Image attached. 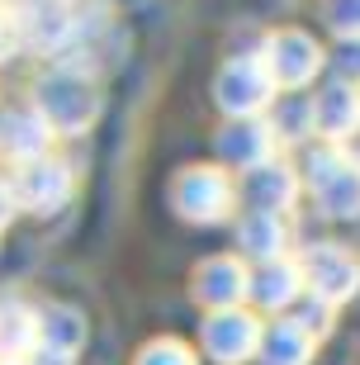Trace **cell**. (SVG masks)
<instances>
[{"label":"cell","instance_id":"8992f818","mask_svg":"<svg viewBox=\"0 0 360 365\" xmlns=\"http://www.w3.org/2000/svg\"><path fill=\"white\" fill-rule=\"evenodd\" d=\"M299 280H304V275L294 271V266H270V271L261 275V284H256V289H261V299H266L270 309H280V304H289V299H294Z\"/></svg>","mask_w":360,"mask_h":365},{"label":"cell","instance_id":"ba28073f","mask_svg":"<svg viewBox=\"0 0 360 365\" xmlns=\"http://www.w3.org/2000/svg\"><path fill=\"white\" fill-rule=\"evenodd\" d=\"M143 365H195L180 346H171V341H161V346H152V351L143 356Z\"/></svg>","mask_w":360,"mask_h":365},{"label":"cell","instance_id":"52a82bcc","mask_svg":"<svg viewBox=\"0 0 360 365\" xmlns=\"http://www.w3.org/2000/svg\"><path fill=\"white\" fill-rule=\"evenodd\" d=\"M242 242L252 247V252H261V257H275V252L284 247V232H280L275 218H252L247 232H242Z\"/></svg>","mask_w":360,"mask_h":365},{"label":"cell","instance_id":"5b68a950","mask_svg":"<svg viewBox=\"0 0 360 365\" xmlns=\"http://www.w3.org/2000/svg\"><path fill=\"white\" fill-rule=\"evenodd\" d=\"M356 119H360V105H356V95H346V91H332L327 100H322V109H318V123L332 138L351 133V128H356Z\"/></svg>","mask_w":360,"mask_h":365},{"label":"cell","instance_id":"9c48e42d","mask_svg":"<svg viewBox=\"0 0 360 365\" xmlns=\"http://www.w3.org/2000/svg\"><path fill=\"white\" fill-rule=\"evenodd\" d=\"M356 162H360V143H356Z\"/></svg>","mask_w":360,"mask_h":365},{"label":"cell","instance_id":"6da1fadb","mask_svg":"<svg viewBox=\"0 0 360 365\" xmlns=\"http://www.w3.org/2000/svg\"><path fill=\"white\" fill-rule=\"evenodd\" d=\"M304 275H308V284H313L318 299H346L360 284V266L341 252V247H318V252H308Z\"/></svg>","mask_w":360,"mask_h":365},{"label":"cell","instance_id":"277c9868","mask_svg":"<svg viewBox=\"0 0 360 365\" xmlns=\"http://www.w3.org/2000/svg\"><path fill=\"white\" fill-rule=\"evenodd\" d=\"M304 332H308L304 323H280L266 337V361L270 365H304L308 356H313V341H308Z\"/></svg>","mask_w":360,"mask_h":365},{"label":"cell","instance_id":"7a4b0ae2","mask_svg":"<svg viewBox=\"0 0 360 365\" xmlns=\"http://www.w3.org/2000/svg\"><path fill=\"white\" fill-rule=\"evenodd\" d=\"M313 185H318V204L327 214H356L360 209V176L351 166H341V157H318V171H313Z\"/></svg>","mask_w":360,"mask_h":365},{"label":"cell","instance_id":"3957f363","mask_svg":"<svg viewBox=\"0 0 360 365\" xmlns=\"http://www.w3.org/2000/svg\"><path fill=\"white\" fill-rule=\"evenodd\" d=\"M209 346H214L218 361H242L256 346V327L247 318H237V313H223V318L209 323Z\"/></svg>","mask_w":360,"mask_h":365}]
</instances>
